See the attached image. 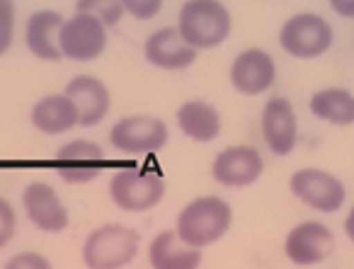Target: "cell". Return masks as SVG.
<instances>
[{"mask_svg": "<svg viewBox=\"0 0 354 269\" xmlns=\"http://www.w3.org/2000/svg\"><path fill=\"white\" fill-rule=\"evenodd\" d=\"M233 209L221 196H197L177 216V238L194 250L214 245L228 233Z\"/></svg>", "mask_w": 354, "mask_h": 269, "instance_id": "1", "label": "cell"}, {"mask_svg": "<svg viewBox=\"0 0 354 269\" xmlns=\"http://www.w3.org/2000/svg\"><path fill=\"white\" fill-rule=\"evenodd\" d=\"M231 12L216 0H189L180 8L177 32L192 49L221 46L231 35Z\"/></svg>", "mask_w": 354, "mask_h": 269, "instance_id": "2", "label": "cell"}, {"mask_svg": "<svg viewBox=\"0 0 354 269\" xmlns=\"http://www.w3.org/2000/svg\"><path fill=\"white\" fill-rule=\"evenodd\" d=\"M138 243L141 235L129 225H100L85 238L83 262L88 269H122L138 254Z\"/></svg>", "mask_w": 354, "mask_h": 269, "instance_id": "3", "label": "cell"}, {"mask_svg": "<svg viewBox=\"0 0 354 269\" xmlns=\"http://www.w3.org/2000/svg\"><path fill=\"white\" fill-rule=\"evenodd\" d=\"M109 196L114 206L129 214H141L158 206L165 196V182L160 175L138 170V167H127L119 170L109 182Z\"/></svg>", "mask_w": 354, "mask_h": 269, "instance_id": "4", "label": "cell"}, {"mask_svg": "<svg viewBox=\"0 0 354 269\" xmlns=\"http://www.w3.org/2000/svg\"><path fill=\"white\" fill-rule=\"evenodd\" d=\"M333 27L320 15H310V12L289 17L279 32L281 49L301 61L323 56L333 46Z\"/></svg>", "mask_w": 354, "mask_h": 269, "instance_id": "5", "label": "cell"}, {"mask_svg": "<svg viewBox=\"0 0 354 269\" xmlns=\"http://www.w3.org/2000/svg\"><path fill=\"white\" fill-rule=\"evenodd\" d=\"M289 189L294 192L296 199H301L306 206L320 214H335L342 209L347 199V189L335 175L318 167H304L294 172L289 180Z\"/></svg>", "mask_w": 354, "mask_h": 269, "instance_id": "6", "label": "cell"}, {"mask_svg": "<svg viewBox=\"0 0 354 269\" xmlns=\"http://www.w3.org/2000/svg\"><path fill=\"white\" fill-rule=\"evenodd\" d=\"M107 46V27L88 12H78L64 22L59 35V49L64 59L95 61Z\"/></svg>", "mask_w": 354, "mask_h": 269, "instance_id": "7", "label": "cell"}, {"mask_svg": "<svg viewBox=\"0 0 354 269\" xmlns=\"http://www.w3.org/2000/svg\"><path fill=\"white\" fill-rule=\"evenodd\" d=\"M109 143L122 153H156L167 143V127L151 114H133L114 124Z\"/></svg>", "mask_w": 354, "mask_h": 269, "instance_id": "8", "label": "cell"}, {"mask_svg": "<svg viewBox=\"0 0 354 269\" xmlns=\"http://www.w3.org/2000/svg\"><path fill=\"white\" fill-rule=\"evenodd\" d=\"M51 167L68 185H85V182H93L95 177L102 175L107 160H104V151L97 143L80 138V141H71L61 146L51 160Z\"/></svg>", "mask_w": 354, "mask_h": 269, "instance_id": "9", "label": "cell"}, {"mask_svg": "<svg viewBox=\"0 0 354 269\" xmlns=\"http://www.w3.org/2000/svg\"><path fill=\"white\" fill-rule=\"evenodd\" d=\"M335 250V235L325 223L306 221L289 230L284 240V254L299 267H313L328 259Z\"/></svg>", "mask_w": 354, "mask_h": 269, "instance_id": "10", "label": "cell"}, {"mask_svg": "<svg viewBox=\"0 0 354 269\" xmlns=\"http://www.w3.org/2000/svg\"><path fill=\"white\" fill-rule=\"evenodd\" d=\"M265 172V160L252 146H228L216 156L212 175L223 187H250Z\"/></svg>", "mask_w": 354, "mask_h": 269, "instance_id": "11", "label": "cell"}, {"mask_svg": "<svg viewBox=\"0 0 354 269\" xmlns=\"http://www.w3.org/2000/svg\"><path fill=\"white\" fill-rule=\"evenodd\" d=\"M22 206L32 223L44 233H61L68 228V209L56 189L46 182H32L22 192Z\"/></svg>", "mask_w": 354, "mask_h": 269, "instance_id": "12", "label": "cell"}, {"mask_svg": "<svg viewBox=\"0 0 354 269\" xmlns=\"http://www.w3.org/2000/svg\"><path fill=\"white\" fill-rule=\"evenodd\" d=\"M274 80L277 64L262 49H245L231 64V85L241 95H248V98L267 93L274 85Z\"/></svg>", "mask_w": 354, "mask_h": 269, "instance_id": "13", "label": "cell"}, {"mask_svg": "<svg viewBox=\"0 0 354 269\" xmlns=\"http://www.w3.org/2000/svg\"><path fill=\"white\" fill-rule=\"evenodd\" d=\"M262 138L274 156H289L299 138L294 104L286 98H272L262 109Z\"/></svg>", "mask_w": 354, "mask_h": 269, "instance_id": "14", "label": "cell"}, {"mask_svg": "<svg viewBox=\"0 0 354 269\" xmlns=\"http://www.w3.org/2000/svg\"><path fill=\"white\" fill-rule=\"evenodd\" d=\"M146 61L162 71H183L197 61L199 51L192 49L187 41L180 37L177 27H162L148 37L143 46Z\"/></svg>", "mask_w": 354, "mask_h": 269, "instance_id": "15", "label": "cell"}, {"mask_svg": "<svg viewBox=\"0 0 354 269\" xmlns=\"http://www.w3.org/2000/svg\"><path fill=\"white\" fill-rule=\"evenodd\" d=\"M66 98L73 102L75 112H78L80 127H95L100 124L109 112V90L102 80L93 78V75H78L66 85Z\"/></svg>", "mask_w": 354, "mask_h": 269, "instance_id": "16", "label": "cell"}, {"mask_svg": "<svg viewBox=\"0 0 354 269\" xmlns=\"http://www.w3.org/2000/svg\"><path fill=\"white\" fill-rule=\"evenodd\" d=\"M64 20L59 12L54 10H39L32 12L30 20L25 25V44L37 59L49 61V64H59L64 56L59 49V35Z\"/></svg>", "mask_w": 354, "mask_h": 269, "instance_id": "17", "label": "cell"}, {"mask_svg": "<svg viewBox=\"0 0 354 269\" xmlns=\"http://www.w3.org/2000/svg\"><path fill=\"white\" fill-rule=\"evenodd\" d=\"M202 250H194L177 238L175 230H162L151 240L148 262L153 269H199L202 267Z\"/></svg>", "mask_w": 354, "mask_h": 269, "instance_id": "18", "label": "cell"}, {"mask_svg": "<svg viewBox=\"0 0 354 269\" xmlns=\"http://www.w3.org/2000/svg\"><path fill=\"white\" fill-rule=\"evenodd\" d=\"M177 127L192 141L209 143L221 136V114L204 100H189L177 109Z\"/></svg>", "mask_w": 354, "mask_h": 269, "instance_id": "19", "label": "cell"}, {"mask_svg": "<svg viewBox=\"0 0 354 269\" xmlns=\"http://www.w3.org/2000/svg\"><path fill=\"white\" fill-rule=\"evenodd\" d=\"M32 124L37 131L56 136L78 127V112L66 95H46L32 107Z\"/></svg>", "mask_w": 354, "mask_h": 269, "instance_id": "20", "label": "cell"}, {"mask_svg": "<svg viewBox=\"0 0 354 269\" xmlns=\"http://www.w3.org/2000/svg\"><path fill=\"white\" fill-rule=\"evenodd\" d=\"M310 112L335 127L354 124V95L347 88H323L310 98Z\"/></svg>", "mask_w": 354, "mask_h": 269, "instance_id": "21", "label": "cell"}, {"mask_svg": "<svg viewBox=\"0 0 354 269\" xmlns=\"http://www.w3.org/2000/svg\"><path fill=\"white\" fill-rule=\"evenodd\" d=\"M93 10H97L95 17H97L104 27H112L122 20L124 3H78V12H88L90 15Z\"/></svg>", "mask_w": 354, "mask_h": 269, "instance_id": "22", "label": "cell"}, {"mask_svg": "<svg viewBox=\"0 0 354 269\" xmlns=\"http://www.w3.org/2000/svg\"><path fill=\"white\" fill-rule=\"evenodd\" d=\"M15 37V6L10 0H0V56L12 46Z\"/></svg>", "mask_w": 354, "mask_h": 269, "instance_id": "23", "label": "cell"}, {"mask_svg": "<svg viewBox=\"0 0 354 269\" xmlns=\"http://www.w3.org/2000/svg\"><path fill=\"white\" fill-rule=\"evenodd\" d=\"M15 228H17L15 209H12L10 201L0 196V250L6 248V245L12 240V235H15Z\"/></svg>", "mask_w": 354, "mask_h": 269, "instance_id": "24", "label": "cell"}, {"mask_svg": "<svg viewBox=\"0 0 354 269\" xmlns=\"http://www.w3.org/2000/svg\"><path fill=\"white\" fill-rule=\"evenodd\" d=\"M6 269H54V267L39 252H17L15 257L8 259Z\"/></svg>", "mask_w": 354, "mask_h": 269, "instance_id": "25", "label": "cell"}, {"mask_svg": "<svg viewBox=\"0 0 354 269\" xmlns=\"http://www.w3.org/2000/svg\"><path fill=\"white\" fill-rule=\"evenodd\" d=\"M124 10L138 20H153L162 10L160 0H124Z\"/></svg>", "mask_w": 354, "mask_h": 269, "instance_id": "26", "label": "cell"}, {"mask_svg": "<svg viewBox=\"0 0 354 269\" xmlns=\"http://www.w3.org/2000/svg\"><path fill=\"white\" fill-rule=\"evenodd\" d=\"M330 8H333L339 17H354V3H342V0H335V3H330Z\"/></svg>", "mask_w": 354, "mask_h": 269, "instance_id": "27", "label": "cell"}, {"mask_svg": "<svg viewBox=\"0 0 354 269\" xmlns=\"http://www.w3.org/2000/svg\"><path fill=\"white\" fill-rule=\"evenodd\" d=\"M344 233H347V238L354 243V206H352V211L347 214V219H344Z\"/></svg>", "mask_w": 354, "mask_h": 269, "instance_id": "28", "label": "cell"}]
</instances>
